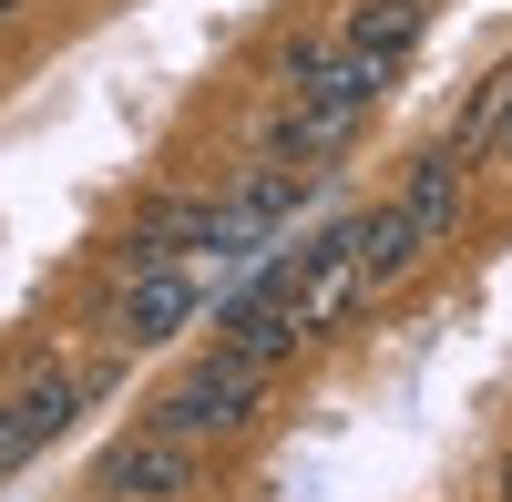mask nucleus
Here are the masks:
<instances>
[{
    "label": "nucleus",
    "instance_id": "f257e3e1",
    "mask_svg": "<svg viewBox=\"0 0 512 502\" xmlns=\"http://www.w3.org/2000/svg\"><path fill=\"white\" fill-rule=\"evenodd\" d=\"M267 400H277V369H246V359H226V349H205L195 369H175V380L144 400V431L216 451V441H246L256 421H267Z\"/></svg>",
    "mask_w": 512,
    "mask_h": 502
},
{
    "label": "nucleus",
    "instance_id": "f03ea898",
    "mask_svg": "<svg viewBox=\"0 0 512 502\" xmlns=\"http://www.w3.org/2000/svg\"><path fill=\"white\" fill-rule=\"evenodd\" d=\"M113 380H123L113 359H93V369L52 359V369H31L21 390H0V482H11V472H31L41 451H52V441L72 431V410H82V400H103Z\"/></svg>",
    "mask_w": 512,
    "mask_h": 502
},
{
    "label": "nucleus",
    "instance_id": "7ed1b4c3",
    "mask_svg": "<svg viewBox=\"0 0 512 502\" xmlns=\"http://www.w3.org/2000/svg\"><path fill=\"white\" fill-rule=\"evenodd\" d=\"M205 318V277L195 267H123L113 308H103V339L113 349H164Z\"/></svg>",
    "mask_w": 512,
    "mask_h": 502
},
{
    "label": "nucleus",
    "instance_id": "20e7f679",
    "mask_svg": "<svg viewBox=\"0 0 512 502\" xmlns=\"http://www.w3.org/2000/svg\"><path fill=\"white\" fill-rule=\"evenodd\" d=\"M93 492H113V502H195V492H205V451H195V441H164V431L134 421L123 441H103Z\"/></svg>",
    "mask_w": 512,
    "mask_h": 502
},
{
    "label": "nucleus",
    "instance_id": "39448f33",
    "mask_svg": "<svg viewBox=\"0 0 512 502\" xmlns=\"http://www.w3.org/2000/svg\"><path fill=\"white\" fill-rule=\"evenodd\" d=\"M390 216H400V236L420 246V267H431L441 246L461 236V216H472V164H461L451 144H431V154H420L410 175H400V195H390Z\"/></svg>",
    "mask_w": 512,
    "mask_h": 502
},
{
    "label": "nucleus",
    "instance_id": "423d86ee",
    "mask_svg": "<svg viewBox=\"0 0 512 502\" xmlns=\"http://www.w3.org/2000/svg\"><path fill=\"white\" fill-rule=\"evenodd\" d=\"M205 246H216V195H164L134 216L123 236V267H195Z\"/></svg>",
    "mask_w": 512,
    "mask_h": 502
},
{
    "label": "nucleus",
    "instance_id": "0eeeda50",
    "mask_svg": "<svg viewBox=\"0 0 512 502\" xmlns=\"http://www.w3.org/2000/svg\"><path fill=\"white\" fill-rule=\"evenodd\" d=\"M420 21H431V0H349V21H338L328 41H338V52H379V62H410Z\"/></svg>",
    "mask_w": 512,
    "mask_h": 502
},
{
    "label": "nucleus",
    "instance_id": "6e6552de",
    "mask_svg": "<svg viewBox=\"0 0 512 502\" xmlns=\"http://www.w3.org/2000/svg\"><path fill=\"white\" fill-rule=\"evenodd\" d=\"M482 154H492L502 175H512V93H502V113H492V134H482Z\"/></svg>",
    "mask_w": 512,
    "mask_h": 502
},
{
    "label": "nucleus",
    "instance_id": "1a4fd4ad",
    "mask_svg": "<svg viewBox=\"0 0 512 502\" xmlns=\"http://www.w3.org/2000/svg\"><path fill=\"white\" fill-rule=\"evenodd\" d=\"M492 492H502V502H512V451H502V482H492Z\"/></svg>",
    "mask_w": 512,
    "mask_h": 502
},
{
    "label": "nucleus",
    "instance_id": "9d476101",
    "mask_svg": "<svg viewBox=\"0 0 512 502\" xmlns=\"http://www.w3.org/2000/svg\"><path fill=\"white\" fill-rule=\"evenodd\" d=\"M11 11H21V0H0V21H11Z\"/></svg>",
    "mask_w": 512,
    "mask_h": 502
},
{
    "label": "nucleus",
    "instance_id": "9b49d317",
    "mask_svg": "<svg viewBox=\"0 0 512 502\" xmlns=\"http://www.w3.org/2000/svg\"><path fill=\"white\" fill-rule=\"evenodd\" d=\"M82 502H113V492H82Z\"/></svg>",
    "mask_w": 512,
    "mask_h": 502
}]
</instances>
